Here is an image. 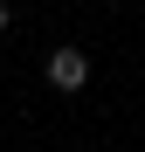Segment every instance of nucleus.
Wrapping results in <instances>:
<instances>
[{"label": "nucleus", "mask_w": 145, "mask_h": 152, "mask_svg": "<svg viewBox=\"0 0 145 152\" xmlns=\"http://www.w3.org/2000/svg\"><path fill=\"white\" fill-rule=\"evenodd\" d=\"M7 21H14V14H7V0H0V35H7Z\"/></svg>", "instance_id": "nucleus-2"}, {"label": "nucleus", "mask_w": 145, "mask_h": 152, "mask_svg": "<svg viewBox=\"0 0 145 152\" xmlns=\"http://www.w3.org/2000/svg\"><path fill=\"white\" fill-rule=\"evenodd\" d=\"M48 83H55L62 97H76L90 83V56H83V48H55V56H48Z\"/></svg>", "instance_id": "nucleus-1"}]
</instances>
